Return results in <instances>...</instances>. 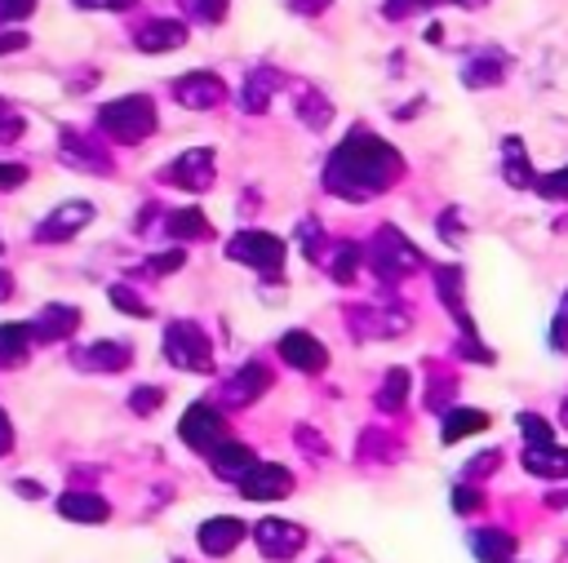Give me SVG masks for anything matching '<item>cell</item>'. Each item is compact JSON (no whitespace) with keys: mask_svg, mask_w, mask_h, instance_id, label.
<instances>
[{"mask_svg":"<svg viewBox=\"0 0 568 563\" xmlns=\"http://www.w3.org/2000/svg\"><path fill=\"white\" fill-rule=\"evenodd\" d=\"M399 177H404V155L390 142H382L373 129H351L324 164V186L337 199H373Z\"/></svg>","mask_w":568,"mask_h":563,"instance_id":"obj_1","label":"cell"},{"mask_svg":"<svg viewBox=\"0 0 568 563\" xmlns=\"http://www.w3.org/2000/svg\"><path fill=\"white\" fill-rule=\"evenodd\" d=\"M368 266H373L377 279L395 284V279L422 270L426 257L417 253L413 239H404V231H395V226H377V235H373V244H368Z\"/></svg>","mask_w":568,"mask_h":563,"instance_id":"obj_2","label":"cell"},{"mask_svg":"<svg viewBox=\"0 0 568 563\" xmlns=\"http://www.w3.org/2000/svg\"><path fill=\"white\" fill-rule=\"evenodd\" d=\"M98 129H102L106 137H115V142H142V137L155 133V106H151V98H142V93L115 98V102H106V106L98 111Z\"/></svg>","mask_w":568,"mask_h":563,"instance_id":"obj_3","label":"cell"},{"mask_svg":"<svg viewBox=\"0 0 568 563\" xmlns=\"http://www.w3.org/2000/svg\"><path fill=\"white\" fill-rule=\"evenodd\" d=\"M164 355L182 372H213V341L195 319H173L164 328Z\"/></svg>","mask_w":568,"mask_h":563,"instance_id":"obj_4","label":"cell"},{"mask_svg":"<svg viewBox=\"0 0 568 563\" xmlns=\"http://www.w3.org/2000/svg\"><path fill=\"white\" fill-rule=\"evenodd\" d=\"M284 253H288L284 239L271 235V231H240V235H231V244H226V257H231V262H244V266H253V270H262L266 284L280 279Z\"/></svg>","mask_w":568,"mask_h":563,"instance_id":"obj_5","label":"cell"},{"mask_svg":"<svg viewBox=\"0 0 568 563\" xmlns=\"http://www.w3.org/2000/svg\"><path fill=\"white\" fill-rule=\"evenodd\" d=\"M178 434H182L186 448H195V452L209 457L217 443H226V417L213 403H191L182 412V421H178Z\"/></svg>","mask_w":568,"mask_h":563,"instance_id":"obj_6","label":"cell"},{"mask_svg":"<svg viewBox=\"0 0 568 563\" xmlns=\"http://www.w3.org/2000/svg\"><path fill=\"white\" fill-rule=\"evenodd\" d=\"M253 545L262 550V559L271 563H284V559H297L302 545H306V528L288 523V519H262L253 528Z\"/></svg>","mask_w":568,"mask_h":563,"instance_id":"obj_7","label":"cell"},{"mask_svg":"<svg viewBox=\"0 0 568 563\" xmlns=\"http://www.w3.org/2000/svg\"><path fill=\"white\" fill-rule=\"evenodd\" d=\"M235 483H240L244 501H280V497L293 492V474L284 465H275V461H253Z\"/></svg>","mask_w":568,"mask_h":563,"instance_id":"obj_8","label":"cell"},{"mask_svg":"<svg viewBox=\"0 0 568 563\" xmlns=\"http://www.w3.org/2000/svg\"><path fill=\"white\" fill-rule=\"evenodd\" d=\"M173 98L191 111H213L226 102V84L213 71H186L182 80H173Z\"/></svg>","mask_w":568,"mask_h":563,"instance_id":"obj_9","label":"cell"},{"mask_svg":"<svg viewBox=\"0 0 568 563\" xmlns=\"http://www.w3.org/2000/svg\"><path fill=\"white\" fill-rule=\"evenodd\" d=\"M160 177L173 182V186H182V191H204V186H213V151L209 146H191L173 164H164Z\"/></svg>","mask_w":568,"mask_h":563,"instance_id":"obj_10","label":"cell"},{"mask_svg":"<svg viewBox=\"0 0 568 563\" xmlns=\"http://www.w3.org/2000/svg\"><path fill=\"white\" fill-rule=\"evenodd\" d=\"M280 355H284V364L297 368V372H324V368H328L324 341H320L315 332H306V328H288V332L280 337Z\"/></svg>","mask_w":568,"mask_h":563,"instance_id":"obj_11","label":"cell"},{"mask_svg":"<svg viewBox=\"0 0 568 563\" xmlns=\"http://www.w3.org/2000/svg\"><path fill=\"white\" fill-rule=\"evenodd\" d=\"M89 222H93V204L71 199V204L53 208V213H49V217L36 226V239H44V244L53 239V244H58V239H71V235H75L80 226H89Z\"/></svg>","mask_w":568,"mask_h":563,"instance_id":"obj_12","label":"cell"},{"mask_svg":"<svg viewBox=\"0 0 568 563\" xmlns=\"http://www.w3.org/2000/svg\"><path fill=\"white\" fill-rule=\"evenodd\" d=\"M133 44H138L142 53H169V49H182V44H186V22H178V18H151V22L138 27Z\"/></svg>","mask_w":568,"mask_h":563,"instance_id":"obj_13","label":"cell"},{"mask_svg":"<svg viewBox=\"0 0 568 563\" xmlns=\"http://www.w3.org/2000/svg\"><path fill=\"white\" fill-rule=\"evenodd\" d=\"M244 523L240 519H231V514H217V519H209V523H200V550L204 554H213V559H226L240 541H244Z\"/></svg>","mask_w":568,"mask_h":563,"instance_id":"obj_14","label":"cell"},{"mask_svg":"<svg viewBox=\"0 0 568 563\" xmlns=\"http://www.w3.org/2000/svg\"><path fill=\"white\" fill-rule=\"evenodd\" d=\"M284 84V75L275 71V66H253L248 75H244V89H240V106L248 111V115H262L266 106H271V98H275V89Z\"/></svg>","mask_w":568,"mask_h":563,"instance_id":"obj_15","label":"cell"},{"mask_svg":"<svg viewBox=\"0 0 568 563\" xmlns=\"http://www.w3.org/2000/svg\"><path fill=\"white\" fill-rule=\"evenodd\" d=\"M266 390H271V368H266V364H244V368L226 381V390H222V395H226V403H231V408H244V403L262 399Z\"/></svg>","mask_w":568,"mask_h":563,"instance_id":"obj_16","label":"cell"},{"mask_svg":"<svg viewBox=\"0 0 568 563\" xmlns=\"http://www.w3.org/2000/svg\"><path fill=\"white\" fill-rule=\"evenodd\" d=\"M435 293L448 306V315L466 328V337H475V324H470V310H466V297H462V266H439L435 270Z\"/></svg>","mask_w":568,"mask_h":563,"instance_id":"obj_17","label":"cell"},{"mask_svg":"<svg viewBox=\"0 0 568 563\" xmlns=\"http://www.w3.org/2000/svg\"><path fill=\"white\" fill-rule=\"evenodd\" d=\"M524 470L537 479H568V448L550 443H524Z\"/></svg>","mask_w":568,"mask_h":563,"instance_id":"obj_18","label":"cell"},{"mask_svg":"<svg viewBox=\"0 0 568 563\" xmlns=\"http://www.w3.org/2000/svg\"><path fill=\"white\" fill-rule=\"evenodd\" d=\"M506 66H510V58H506V53L484 49V53H475V58L462 66V84H466V89H488V84H501V80H506Z\"/></svg>","mask_w":568,"mask_h":563,"instance_id":"obj_19","label":"cell"},{"mask_svg":"<svg viewBox=\"0 0 568 563\" xmlns=\"http://www.w3.org/2000/svg\"><path fill=\"white\" fill-rule=\"evenodd\" d=\"M75 324H80V310L75 306H44L31 319V337L36 341H62V337L75 332Z\"/></svg>","mask_w":568,"mask_h":563,"instance_id":"obj_20","label":"cell"},{"mask_svg":"<svg viewBox=\"0 0 568 563\" xmlns=\"http://www.w3.org/2000/svg\"><path fill=\"white\" fill-rule=\"evenodd\" d=\"M129 346L124 341H93V346H84V350H75V364L80 368H89V372H120V368H129Z\"/></svg>","mask_w":568,"mask_h":563,"instance_id":"obj_21","label":"cell"},{"mask_svg":"<svg viewBox=\"0 0 568 563\" xmlns=\"http://www.w3.org/2000/svg\"><path fill=\"white\" fill-rule=\"evenodd\" d=\"M58 514L62 519H75V523H102L111 514V505L98 492H62L58 497Z\"/></svg>","mask_w":568,"mask_h":563,"instance_id":"obj_22","label":"cell"},{"mask_svg":"<svg viewBox=\"0 0 568 563\" xmlns=\"http://www.w3.org/2000/svg\"><path fill=\"white\" fill-rule=\"evenodd\" d=\"M253 461H257L253 448H248V443H235V439H226V443H217V448L209 452V465H213V474H222V479H240Z\"/></svg>","mask_w":568,"mask_h":563,"instance_id":"obj_23","label":"cell"},{"mask_svg":"<svg viewBox=\"0 0 568 563\" xmlns=\"http://www.w3.org/2000/svg\"><path fill=\"white\" fill-rule=\"evenodd\" d=\"M470 545H475V559L479 563H510L515 559V536L501 532V528H475Z\"/></svg>","mask_w":568,"mask_h":563,"instance_id":"obj_24","label":"cell"},{"mask_svg":"<svg viewBox=\"0 0 568 563\" xmlns=\"http://www.w3.org/2000/svg\"><path fill=\"white\" fill-rule=\"evenodd\" d=\"M479 430H488V412H484V408H448L439 439H444V443H457V439L479 434Z\"/></svg>","mask_w":568,"mask_h":563,"instance_id":"obj_25","label":"cell"},{"mask_svg":"<svg viewBox=\"0 0 568 563\" xmlns=\"http://www.w3.org/2000/svg\"><path fill=\"white\" fill-rule=\"evenodd\" d=\"M164 231L173 239H213V222L200 213V208H173L164 217Z\"/></svg>","mask_w":568,"mask_h":563,"instance_id":"obj_26","label":"cell"},{"mask_svg":"<svg viewBox=\"0 0 568 563\" xmlns=\"http://www.w3.org/2000/svg\"><path fill=\"white\" fill-rule=\"evenodd\" d=\"M31 324H0V368H13L27 359V346H31Z\"/></svg>","mask_w":568,"mask_h":563,"instance_id":"obj_27","label":"cell"},{"mask_svg":"<svg viewBox=\"0 0 568 563\" xmlns=\"http://www.w3.org/2000/svg\"><path fill=\"white\" fill-rule=\"evenodd\" d=\"M501 173H506V182L510 186H532L537 177H532V168H528V160H524V146H519V137H506L501 142Z\"/></svg>","mask_w":568,"mask_h":563,"instance_id":"obj_28","label":"cell"},{"mask_svg":"<svg viewBox=\"0 0 568 563\" xmlns=\"http://www.w3.org/2000/svg\"><path fill=\"white\" fill-rule=\"evenodd\" d=\"M359 262H364V253H359L355 244H333V253H324V266H328V275H333L337 284H355Z\"/></svg>","mask_w":568,"mask_h":563,"instance_id":"obj_29","label":"cell"},{"mask_svg":"<svg viewBox=\"0 0 568 563\" xmlns=\"http://www.w3.org/2000/svg\"><path fill=\"white\" fill-rule=\"evenodd\" d=\"M404 399H408V368H390V372L382 377L377 408H382V412H399V408H404Z\"/></svg>","mask_w":568,"mask_h":563,"instance_id":"obj_30","label":"cell"},{"mask_svg":"<svg viewBox=\"0 0 568 563\" xmlns=\"http://www.w3.org/2000/svg\"><path fill=\"white\" fill-rule=\"evenodd\" d=\"M297 115H302V124H306V129H324V124L333 120V106H328V98H324V93L302 89V98H297Z\"/></svg>","mask_w":568,"mask_h":563,"instance_id":"obj_31","label":"cell"},{"mask_svg":"<svg viewBox=\"0 0 568 563\" xmlns=\"http://www.w3.org/2000/svg\"><path fill=\"white\" fill-rule=\"evenodd\" d=\"M62 160H71V164H80V168H98V173H106V168H111V160H106L102 151L84 146L75 133H67V137H62Z\"/></svg>","mask_w":568,"mask_h":563,"instance_id":"obj_32","label":"cell"},{"mask_svg":"<svg viewBox=\"0 0 568 563\" xmlns=\"http://www.w3.org/2000/svg\"><path fill=\"white\" fill-rule=\"evenodd\" d=\"M182 9H186V18H195L204 27H213V22L226 18V0H182Z\"/></svg>","mask_w":568,"mask_h":563,"instance_id":"obj_33","label":"cell"},{"mask_svg":"<svg viewBox=\"0 0 568 563\" xmlns=\"http://www.w3.org/2000/svg\"><path fill=\"white\" fill-rule=\"evenodd\" d=\"M111 306H120V310H129V315H138V319L151 315V306H146L129 284H111Z\"/></svg>","mask_w":568,"mask_h":563,"instance_id":"obj_34","label":"cell"},{"mask_svg":"<svg viewBox=\"0 0 568 563\" xmlns=\"http://www.w3.org/2000/svg\"><path fill=\"white\" fill-rule=\"evenodd\" d=\"M532 186H537V195H546V199H568V168H555V173L537 177Z\"/></svg>","mask_w":568,"mask_h":563,"instance_id":"obj_35","label":"cell"},{"mask_svg":"<svg viewBox=\"0 0 568 563\" xmlns=\"http://www.w3.org/2000/svg\"><path fill=\"white\" fill-rule=\"evenodd\" d=\"M519 430H524V443H550V426L537 417V412H519Z\"/></svg>","mask_w":568,"mask_h":563,"instance_id":"obj_36","label":"cell"},{"mask_svg":"<svg viewBox=\"0 0 568 563\" xmlns=\"http://www.w3.org/2000/svg\"><path fill=\"white\" fill-rule=\"evenodd\" d=\"M160 403H164V390H155V386H138V390H133V399H129V408H133V412H142V417H146V412H155Z\"/></svg>","mask_w":568,"mask_h":563,"instance_id":"obj_37","label":"cell"},{"mask_svg":"<svg viewBox=\"0 0 568 563\" xmlns=\"http://www.w3.org/2000/svg\"><path fill=\"white\" fill-rule=\"evenodd\" d=\"M297 235H302V244H306V257L320 262V257H324V231H315V222L306 217V222L297 226Z\"/></svg>","mask_w":568,"mask_h":563,"instance_id":"obj_38","label":"cell"},{"mask_svg":"<svg viewBox=\"0 0 568 563\" xmlns=\"http://www.w3.org/2000/svg\"><path fill=\"white\" fill-rule=\"evenodd\" d=\"M182 262H186V253H182V248H169V253L151 257V262H146V270H151V275H169V270H178Z\"/></svg>","mask_w":568,"mask_h":563,"instance_id":"obj_39","label":"cell"},{"mask_svg":"<svg viewBox=\"0 0 568 563\" xmlns=\"http://www.w3.org/2000/svg\"><path fill=\"white\" fill-rule=\"evenodd\" d=\"M501 465V452H479L470 465H466V483H475V479H484L488 470H497Z\"/></svg>","mask_w":568,"mask_h":563,"instance_id":"obj_40","label":"cell"},{"mask_svg":"<svg viewBox=\"0 0 568 563\" xmlns=\"http://www.w3.org/2000/svg\"><path fill=\"white\" fill-rule=\"evenodd\" d=\"M430 4H439V0H386V18H408V13H417V9H430Z\"/></svg>","mask_w":568,"mask_h":563,"instance_id":"obj_41","label":"cell"},{"mask_svg":"<svg viewBox=\"0 0 568 563\" xmlns=\"http://www.w3.org/2000/svg\"><path fill=\"white\" fill-rule=\"evenodd\" d=\"M475 505H479V488H470V483H457V488H453V510L470 514Z\"/></svg>","mask_w":568,"mask_h":563,"instance_id":"obj_42","label":"cell"},{"mask_svg":"<svg viewBox=\"0 0 568 563\" xmlns=\"http://www.w3.org/2000/svg\"><path fill=\"white\" fill-rule=\"evenodd\" d=\"M439 235H444L448 244H462V239H466V226H457V208H448V213L439 217Z\"/></svg>","mask_w":568,"mask_h":563,"instance_id":"obj_43","label":"cell"},{"mask_svg":"<svg viewBox=\"0 0 568 563\" xmlns=\"http://www.w3.org/2000/svg\"><path fill=\"white\" fill-rule=\"evenodd\" d=\"M36 9V0H0V22H18Z\"/></svg>","mask_w":568,"mask_h":563,"instance_id":"obj_44","label":"cell"},{"mask_svg":"<svg viewBox=\"0 0 568 563\" xmlns=\"http://www.w3.org/2000/svg\"><path fill=\"white\" fill-rule=\"evenodd\" d=\"M555 346H568V293H564V301L555 310Z\"/></svg>","mask_w":568,"mask_h":563,"instance_id":"obj_45","label":"cell"},{"mask_svg":"<svg viewBox=\"0 0 568 563\" xmlns=\"http://www.w3.org/2000/svg\"><path fill=\"white\" fill-rule=\"evenodd\" d=\"M22 177H27V168H22V164H0V191L22 186Z\"/></svg>","mask_w":568,"mask_h":563,"instance_id":"obj_46","label":"cell"},{"mask_svg":"<svg viewBox=\"0 0 568 563\" xmlns=\"http://www.w3.org/2000/svg\"><path fill=\"white\" fill-rule=\"evenodd\" d=\"M297 443H302L306 452H315V457H324V452H328V443H324V439H315L306 426H297Z\"/></svg>","mask_w":568,"mask_h":563,"instance_id":"obj_47","label":"cell"},{"mask_svg":"<svg viewBox=\"0 0 568 563\" xmlns=\"http://www.w3.org/2000/svg\"><path fill=\"white\" fill-rule=\"evenodd\" d=\"M13 133H22V120L0 102V137H13Z\"/></svg>","mask_w":568,"mask_h":563,"instance_id":"obj_48","label":"cell"},{"mask_svg":"<svg viewBox=\"0 0 568 563\" xmlns=\"http://www.w3.org/2000/svg\"><path fill=\"white\" fill-rule=\"evenodd\" d=\"M22 44H27L22 31H0V53H13V49H22Z\"/></svg>","mask_w":568,"mask_h":563,"instance_id":"obj_49","label":"cell"},{"mask_svg":"<svg viewBox=\"0 0 568 563\" xmlns=\"http://www.w3.org/2000/svg\"><path fill=\"white\" fill-rule=\"evenodd\" d=\"M80 9H129L133 0H75Z\"/></svg>","mask_w":568,"mask_h":563,"instance_id":"obj_50","label":"cell"},{"mask_svg":"<svg viewBox=\"0 0 568 563\" xmlns=\"http://www.w3.org/2000/svg\"><path fill=\"white\" fill-rule=\"evenodd\" d=\"M9 448H13V426H9V417L0 412V457H4Z\"/></svg>","mask_w":568,"mask_h":563,"instance_id":"obj_51","label":"cell"},{"mask_svg":"<svg viewBox=\"0 0 568 563\" xmlns=\"http://www.w3.org/2000/svg\"><path fill=\"white\" fill-rule=\"evenodd\" d=\"M328 0H293V9H302V13H320Z\"/></svg>","mask_w":568,"mask_h":563,"instance_id":"obj_52","label":"cell"},{"mask_svg":"<svg viewBox=\"0 0 568 563\" xmlns=\"http://www.w3.org/2000/svg\"><path fill=\"white\" fill-rule=\"evenodd\" d=\"M9 297H13V279L0 270V301H9Z\"/></svg>","mask_w":568,"mask_h":563,"instance_id":"obj_53","label":"cell"},{"mask_svg":"<svg viewBox=\"0 0 568 563\" xmlns=\"http://www.w3.org/2000/svg\"><path fill=\"white\" fill-rule=\"evenodd\" d=\"M546 505H568V492H550V501Z\"/></svg>","mask_w":568,"mask_h":563,"instance_id":"obj_54","label":"cell"},{"mask_svg":"<svg viewBox=\"0 0 568 563\" xmlns=\"http://www.w3.org/2000/svg\"><path fill=\"white\" fill-rule=\"evenodd\" d=\"M559 421L568 426V395H564V403H559Z\"/></svg>","mask_w":568,"mask_h":563,"instance_id":"obj_55","label":"cell"},{"mask_svg":"<svg viewBox=\"0 0 568 563\" xmlns=\"http://www.w3.org/2000/svg\"><path fill=\"white\" fill-rule=\"evenodd\" d=\"M457 4H484V0H457Z\"/></svg>","mask_w":568,"mask_h":563,"instance_id":"obj_56","label":"cell"}]
</instances>
